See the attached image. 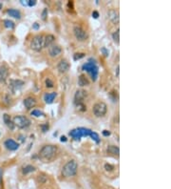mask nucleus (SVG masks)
<instances>
[{
	"mask_svg": "<svg viewBox=\"0 0 171 189\" xmlns=\"http://www.w3.org/2000/svg\"><path fill=\"white\" fill-rule=\"evenodd\" d=\"M58 155V147L52 144L44 145L39 151V157L46 162L52 161Z\"/></svg>",
	"mask_w": 171,
	"mask_h": 189,
	"instance_id": "nucleus-1",
	"label": "nucleus"
},
{
	"mask_svg": "<svg viewBox=\"0 0 171 189\" xmlns=\"http://www.w3.org/2000/svg\"><path fill=\"white\" fill-rule=\"evenodd\" d=\"M78 170V163L75 160H69L62 168V176L65 178L74 177Z\"/></svg>",
	"mask_w": 171,
	"mask_h": 189,
	"instance_id": "nucleus-2",
	"label": "nucleus"
},
{
	"mask_svg": "<svg viewBox=\"0 0 171 189\" xmlns=\"http://www.w3.org/2000/svg\"><path fill=\"white\" fill-rule=\"evenodd\" d=\"M31 48L35 52H41L45 48V35H43V34L35 35L32 39Z\"/></svg>",
	"mask_w": 171,
	"mask_h": 189,
	"instance_id": "nucleus-3",
	"label": "nucleus"
},
{
	"mask_svg": "<svg viewBox=\"0 0 171 189\" xmlns=\"http://www.w3.org/2000/svg\"><path fill=\"white\" fill-rule=\"evenodd\" d=\"M93 131H91L89 128H84V127H79L76 129H73L70 132V136L76 140H80L82 137H90Z\"/></svg>",
	"mask_w": 171,
	"mask_h": 189,
	"instance_id": "nucleus-4",
	"label": "nucleus"
},
{
	"mask_svg": "<svg viewBox=\"0 0 171 189\" xmlns=\"http://www.w3.org/2000/svg\"><path fill=\"white\" fill-rule=\"evenodd\" d=\"M83 70L87 71L90 76H91V78L93 81H96L97 77H98V73H99V68L98 66L96 65L95 62H91V61H89L87 63H85L83 65Z\"/></svg>",
	"mask_w": 171,
	"mask_h": 189,
	"instance_id": "nucleus-5",
	"label": "nucleus"
},
{
	"mask_svg": "<svg viewBox=\"0 0 171 189\" xmlns=\"http://www.w3.org/2000/svg\"><path fill=\"white\" fill-rule=\"evenodd\" d=\"M92 112L95 117L103 118L105 116L106 112H108V106H106V104L103 101L96 102L92 106Z\"/></svg>",
	"mask_w": 171,
	"mask_h": 189,
	"instance_id": "nucleus-6",
	"label": "nucleus"
},
{
	"mask_svg": "<svg viewBox=\"0 0 171 189\" xmlns=\"http://www.w3.org/2000/svg\"><path fill=\"white\" fill-rule=\"evenodd\" d=\"M12 122L14 124V126H17L20 129H24L27 128L31 125L32 121L29 118H27L26 116H15L12 119Z\"/></svg>",
	"mask_w": 171,
	"mask_h": 189,
	"instance_id": "nucleus-7",
	"label": "nucleus"
},
{
	"mask_svg": "<svg viewBox=\"0 0 171 189\" xmlns=\"http://www.w3.org/2000/svg\"><path fill=\"white\" fill-rule=\"evenodd\" d=\"M73 34H74L75 38H76L78 41H80V42L86 41V40L88 39V37H89L88 33L86 32L81 26H75V27L73 28Z\"/></svg>",
	"mask_w": 171,
	"mask_h": 189,
	"instance_id": "nucleus-8",
	"label": "nucleus"
},
{
	"mask_svg": "<svg viewBox=\"0 0 171 189\" xmlns=\"http://www.w3.org/2000/svg\"><path fill=\"white\" fill-rule=\"evenodd\" d=\"M48 52H49V55L51 58H56L61 55V54L63 53V49L58 44H52L49 47Z\"/></svg>",
	"mask_w": 171,
	"mask_h": 189,
	"instance_id": "nucleus-9",
	"label": "nucleus"
},
{
	"mask_svg": "<svg viewBox=\"0 0 171 189\" xmlns=\"http://www.w3.org/2000/svg\"><path fill=\"white\" fill-rule=\"evenodd\" d=\"M25 85V82L20 79H11L9 83V88L12 91V93H15L17 90L22 88Z\"/></svg>",
	"mask_w": 171,
	"mask_h": 189,
	"instance_id": "nucleus-10",
	"label": "nucleus"
},
{
	"mask_svg": "<svg viewBox=\"0 0 171 189\" xmlns=\"http://www.w3.org/2000/svg\"><path fill=\"white\" fill-rule=\"evenodd\" d=\"M70 68H71V64H70V62L67 59H61L58 62V64H57V70L61 74L68 73Z\"/></svg>",
	"mask_w": 171,
	"mask_h": 189,
	"instance_id": "nucleus-11",
	"label": "nucleus"
},
{
	"mask_svg": "<svg viewBox=\"0 0 171 189\" xmlns=\"http://www.w3.org/2000/svg\"><path fill=\"white\" fill-rule=\"evenodd\" d=\"M88 96V92L85 90H77L74 95V102L76 105H80L84 102L85 98Z\"/></svg>",
	"mask_w": 171,
	"mask_h": 189,
	"instance_id": "nucleus-12",
	"label": "nucleus"
},
{
	"mask_svg": "<svg viewBox=\"0 0 171 189\" xmlns=\"http://www.w3.org/2000/svg\"><path fill=\"white\" fill-rule=\"evenodd\" d=\"M9 68L6 64L0 66V84H4L9 77Z\"/></svg>",
	"mask_w": 171,
	"mask_h": 189,
	"instance_id": "nucleus-13",
	"label": "nucleus"
},
{
	"mask_svg": "<svg viewBox=\"0 0 171 189\" xmlns=\"http://www.w3.org/2000/svg\"><path fill=\"white\" fill-rule=\"evenodd\" d=\"M23 103H24V105H25L26 109L31 110V109H32V108H34V107L36 106L37 100H36V98L33 97H26V98L24 99Z\"/></svg>",
	"mask_w": 171,
	"mask_h": 189,
	"instance_id": "nucleus-14",
	"label": "nucleus"
},
{
	"mask_svg": "<svg viewBox=\"0 0 171 189\" xmlns=\"http://www.w3.org/2000/svg\"><path fill=\"white\" fill-rule=\"evenodd\" d=\"M108 18L111 21L113 24H116L119 22V13L118 11L111 9L108 12Z\"/></svg>",
	"mask_w": 171,
	"mask_h": 189,
	"instance_id": "nucleus-15",
	"label": "nucleus"
},
{
	"mask_svg": "<svg viewBox=\"0 0 171 189\" xmlns=\"http://www.w3.org/2000/svg\"><path fill=\"white\" fill-rule=\"evenodd\" d=\"M4 144L6 146V148L11 150V151H15V150H17L19 148V144L16 141H14L13 139H7Z\"/></svg>",
	"mask_w": 171,
	"mask_h": 189,
	"instance_id": "nucleus-16",
	"label": "nucleus"
},
{
	"mask_svg": "<svg viewBox=\"0 0 171 189\" xmlns=\"http://www.w3.org/2000/svg\"><path fill=\"white\" fill-rule=\"evenodd\" d=\"M106 153L112 155V156H119L120 155V149L119 147L116 145H109L108 148H106Z\"/></svg>",
	"mask_w": 171,
	"mask_h": 189,
	"instance_id": "nucleus-17",
	"label": "nucleus"
},
{
	"mask_svg": "<svg viewBox=\"0 0 171 189\" xmlns=\"http://www.w3.org/2000/svg\"><path fill=\"white\" fill-rule=\"evenodd\" d=\"M78 85L81 87H85V86H89L90 85V80L89 78L86 76L85 75H81L78 77Z\"/></svg>",
	"mask_w": 171,
	"mask_h": 189,
	"instance_id": "nucleus-18",
	"label": "nucleus"
},
{
	"mask_svg": "<svg viewBox=\"0 0 171 189\" xmlns=\"http://www.w3.org/2000/svg\"><path fill=\"white\" fill-rule=\"evenodd\" d=\"M3 120H4L5 124L8 126V127H9L11 130H13V129H14V124H13V122H12V120L10 115L4 114V115H3Z\"/></svg>",
	"mask_w": 171,
	"mask_h": 189,
	"instance_id": "nucleus-19",
	"label": "nucleus"
},
{
	"mask_svg": "<svg viewBox=\"0 0 171 189\" xmlns=\"http://www.w3.org/2000/svg\"><path fill=\"white\" fill-rule=\"evenodd\" d=\"M57 96V93L56 92H51V93H47L45 96H44V100L46 101V103L48 104H51L53 102V100L55 99Z\"/></svg>",
	"mask_w": 171,
	"mask_h": 189,
	"instance_id": "nucleus-20",
	"label": "nucleus"
},
{
	"mask_svg": "<svg viewBox=\"0 0 171 189\" xmlns=\"http://www.w3.org/2000/svg\"><path fill=\"white\" fill-rule=\"evenodd\" d=\"M54 41H55V36L53 34L45 35V48H48L51 45L54 44Z\"/></svg>",
	"mask_w": 171,
	"mask_h": 189,
	"instance_id": "nucleus-21",
	"label": "nucleus"
},
{
	"mask_svg": "<svg viewBox=\"0 0 171 189\" xmlns=\"http://www.w3.org/2000/svg\"><path fill=\"white\" fill-rule=\"evenodd\" d=\"M8 14L12 17H14V18H17V19H20L21 18V13L17 10H14V9H10L8 10Z\"/></svg>",
	"mask_w": 171,
	"mask_h": 189,
	"instance_id": "nucleus-22",
	"label": "nucleus"
},
{
	"mask_svg": "<svg viewBox=\"0 0 171 189\" xmlns=\"http://www.w3.org/2000/svg\"><path fill=\"white\" fill-rule=\"evenodd\" d=\"M33 171H35V167H34L33 165H31V164L26 165V166L23 168V170H22V172H23L24 175H27V174L32 173V172H33Z\"/></svg>",
	"mask_w": 171,
	"mask_h": 189,
	"instance_id": "nucleus-23",
	"label": "nucleus"
},
{
	"mask_svg": "<svg viewBox=\"0 0 171 189\" xmlns=\"http://www.w3.org/2000/svg\"><path fill=\"white\" fill-rule=\"evenodd\" d=\"M112 39H113V41L115 42L116 44L119 45V43H120V30H119V29H117V30L112 34Z\"/></svg>",
	"mask_w": 171,
	"mask_h": 189,
	"instance_id": "nucleus-24",
	"label": "nucleus"
},
{
	"mask_svg": "<svg viewBox=\"0 0 171 189\" xmlns=\"http://www.w3.org/2000/svg\"><path fill=\"white\" fill-rule=\"evenodd\" d=\"M4 23V26L7 28V29H13L14 28V23L12 22V20H9V19H5L3 21Z\"/></svg>",
	"mask_w": 171,
	"mask_h": 189,
	"instance_id": "nucleus-25",
	"label": "nucleus"
},
{
	"mask_svg": "<svg viewBox=\"0 0 171 189\" xmlns=\"http://www.w3.org/2000/svg\"><path fill=\"white\" fill-rule=\"evenodd\" d=\"M45 84H46L47 88H52L54 86V82L51 78H47L46 81H45Z\"/></svg>",
	"mask_w": 171,
	"mask_h": 189,
	"instance_id": "nucleus-26",
	"label": "nucleus"
},
{
	"mask_svg": "<svg viewBox=\"0 0 171 189\" xmlns=\"http://www.w3.org/2000/svg\"><path fill=\"white\" fill-rule=\"evenodd\" d=\"M90 138H91L92 139H94V140L96 141V143H99V142H100V138H99V136H98L97 133L92 132V134L90 135Z\"/></svg>",
	"mask_w": 171,
	"mask_h": 189,
	"instance_id": "nucleus-27",
	"label": "nucleus"
},
{
	"mask_svg": "<svg viewBox=\"0 0 171 189\" xmlns=\"http://www.w3.org/2000/svg\"><path fill=\"white\" fill-rule=\"evenodd\" d=\"M44 114H43L40 110H33L32 112V116H33V117H36V118H39V117H41V116H43Z\"/></svg>",
	"mask_w": 171,
	"mask_h": 189,
	"instance_id": "nucleus-28",
	"label": "nucleus"
},
{
	"mask_svg": "<svg viewBox=\"0 0 171 189\" xmlns=\"http://www.w3.org/2000/svg\"><path fill=\"white\" fill-rule=\"evenodd\" d=\"M105 169L106 171H112L114 169V166L111 165V164H110V163H105Z\"/></svg>",
	"mask_w": 171,
	"mask_h": 189,
	"instance_id": "nucleus-29",
	"label": "nucleus"
},
{
	"mask_svg": "<svg viewBox=\"0 0 171 189\" xmlns=\"http://www.w3.org/2000/svg\"><path fill=\"white\" fill-rule=\"evenodd\" d=\"M47 16H48V10L44 9V10H43V12H42V19L45 21L47 19Z\"/></svg>",
	"mask_w": 171,
	"mask_h": 189,
	"instance_id": "nucleus-30",
	"label": "nucleus"
},
{
	"mask_svg": "<svg viewBox=\"0 0 171 189\" xmlns=\"http://www.w3.org/2000/svg\"><path fill=\"white\" fill-rule=\"evenodd\" d=\"M85 56V54H75L74 55V60H77V59H80V58H82V57H84Z\"/></svg>",
	"mask_w": 171,
	"mask_h": 189,
	"instance_id": "nucleus-31",
	"label": "nucleus"
},
{
	"mask_svg": "<svg viewBox=\"0 0 171 189\" xmlns=\"http://www.w3.org/2000/svg\"><path fill=\"white\" fill-rule=\"evenodd\" d=\"M101 52H102V53L104 54V55H105V57H106V56H109V51L106 50V49H105V47H103V48L101 49Z\"/></svg>",
	"mask_w": 171,
	"mask_h": 189,
	"instance_id": "nucleus-32",
	"label": "nucleus"
},
{
	"mask_svg": "<svg viewBox=\"0 0 171 189\" xmlns=\"http://www.w3.org/2000/svg\"><path fill=\"white\" fill-rule=\"evenodd\" d=\"M41 127H42V130H43V132H46V131H48V129H49V124H45V125H42Z\"/></svg>",
	"mask_w": 171,
	"mask_h": 189,
	"instance_id": "nucleus-33",
	"label": "nucleus"
},
{
	"mask_svg": "<svg viewBox=\"0 0 171 189\" xmlns=\"http://www.w3.org/2000/svg\"><path fill=\"white\" fill-rule=\"evenodd\" d=\"M35 4H36V0H30V1L28 2V5L31 6V7H32V6H34Z\"/></svg>",
	"mask_w": 171,
	"mask_h": 189,
	"instance_id": "nucleus-34",
	"label": "nucleus"
},
{
	"mask_svg": "<svg viewBox=\"0 0 171 189\" xmlns=\"http://www.w3.org/2000/svg\"><path fill=\"white\" fill-rule=\"evenodd\" d=\"M103 135H104L105 137H109V136H110V132L108 131V130H104V131H103Z\"/></svg>",
	"mask_w": 171,
	"mask_h": 189,
	"instance_id": "nucleus-35",
	"label": "nucleus"
},
{
	"mask_svg": "<svg viewBox=\"0 0 171 189\" xmlns=\"http://www.w3.org/2000/svg\"><path fill=\"white\" fill-rule=\"evenodd\" d=\"M92 16H93L94 18H98V16H99V13H98V12L94 11V12L92 13Z\"/></svg>",
	"mask_w": 171,
	"mask_h": 189,
	"instance_id": "nucleus-36",
	"label": "nucleus"
},
{
	"mask_svg": "<svg viewBox=\"0 0 171 189\" xmlns=\"http://www.w3.org/2000/svg\"><path fill=\"white\" fill-rule=\"evenodd\" d=\"M39 27H40V25H39V24H38V23H37V22H35V23H34V24H33V29H35V30H37V29H38V28H39Z\"/></svg>",
	"mask_w": 171,
	"mask_h": 189,
	"instance_id": "nucleus-37",
	"label": "nucleus"
},
{
	"mask_svg": "<svg viewBox=\"0 0 171 189\" xmlns=\"http://www.w3.org/2000/svg\"><path fill=\"white\" fill-rule=\"evenodd\" d=\"M119 65L117 66V69H116V76H119Z\"/></svg>",
	"mask_w": 171,
	"mask_h": 189,
	"instance_id": "nucleus-38",
	"label": "nucleus"
},
{
	"mask_svg": "<svg viewBox=\"0 0 171 189\" xmlns=\"http://www.w3.org/2000/svg\"><path fill=\"white\" fill-rule=\"evenodd\" d=\"M66 140H67L66 137H62V138H61V141H66Z\"/></svg>",
	"mask_w": 171,
	"mask_h": 189,
	"instance_id": "nucleus-39",
	"label": "nucleus"
},
{
	"mask_svg": "<svg viewBox=\"0 0 171 189\" xmlns=\"http://www.w3.org/2000/svg\"><path fill=\"white\" fill-rule=\"evenodd\" d=\"M2 6H3V5H2V3H0V10L2 9Z\"/></svg>",
	"mask_w": 171,
	"mask_h": 189,
	"instance_id": "nucleus-40",
	"label": "nucleus"
}]
</instances>
